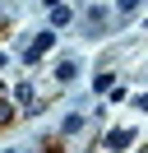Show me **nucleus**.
<instances>
[{"instance_id": "obj_1", "label": "nucleus", "mask_w": 148, "mask_h": 153, "mask_svg": "<svg viewBox=\"0 0 148 153\" xmlns=\"http://www.w3.org/2000/svg\"><path fill=\"white\" fill-rule=\"evenodd\" d=\"M51 42H56V37H51V33H42V37H37V42H33V47H28V60H37V56H42V51H46V47H51Z\"/></svg>"}, {"instance_id": "obj_2", "label": "nucleus", "mask_w": 148, "mask_h": 153, "mask_svg": "<svg viewBox=\"0 0 148 153\" xmlns=\"http://www.w3.org/2000/svg\"><path fill=\"white\" fill-rule=\"evenodd\" d=\"M56 79H60V84H70V79H74V60H60V65H56Z\"/></svg>"}, {"instance_id": "obj_3", "label": "nucleus", "mask_w": 148, "mask_h": 153, "mask_svg": "<svg viewBox=\"0 0 148 153\" xmlns=\"http://www.w3.org/2000/svg\"><path fill=\"white\" fill-rule=\"evenodd\" d=\"M107 144H111V149H125V144H130V130H116V134H111Z\"/></svg>"}, {"instance_id": "obj_4", "label": "nucleus", "mask_w": 148, "mask_h": 153, "mask_svg": "<svg viewBox=\"0 0 148 153\" xmlns=\"http://www.w3.org/2000/svg\"><path fill=\"white\" fill-rule=\"evenodd\" d=\"M51 23H70V10L65 5H51Z\"/></svg>"}]
</instances>
